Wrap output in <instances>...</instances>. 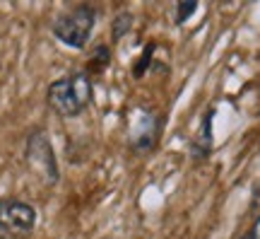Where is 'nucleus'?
<instances>
[{"label": "nucleus", "mask_w": 260, "mask_h": 239, "mask_svg": "<svg viewBox=\"0 0 260 239\" xmlns=\"http://www.w3.org/2000/svg\"><path fill=\"white\" fill-rule=\"evenodd\" d=\"M92 97H94V85L87 70H77V73L65 75V77L56 80L53 85H48L46 90L48 107L60 119L80 116L92 104Z\"/></svg>", "instance_id": "obj_1"}, {"label": "nucleus", "mask_w": 260, "mask_h": 239, "mask_svg": "<svg viewBox=\"0 0 260 239\" xmlns=\"http://www.w3.org/2000/svg\"><path fill=\"white\" fill-rule=\"evenodd\" d=\"M94 24H96V10L87 3H80L75 8L60 12L53 19V37L70 48H84L92 37Z\"/></svg>", "instance_id": "obj_2"}, {"label": "nucleus", "mask_w": 260, "mask_h": 239, "mask_svg": "<svg viewBox=\"0 0 260 239\" xmlns=\"http://www.w3.org/2000/svg\"><path fill=\"white\" fill-rule=\"evenodd\" d=\"M37 227V210L24 201L0 198V239H27Z\"/></svg>", "instance_id": "obj_3"}, {"label": "nucleus", "mask_w": 260, "mask_h": 239, "mask_svg": "<svg viewBox=\"0 0 260 239\" xmlns=\"http://www.w3.org/2000/svg\"><path fill=\"white\" fill-rule=\"evenodd\" d=\"M27 160L48 184H56L58 181L56 155H53V147H51V143H48V138L44 133H34L27 140Z\"/></svg>", "instance_id": "obj_4"}, {"label": "nucleus", "mask_w": 260, "mask_h": 239, "mask_svg": "<svg viewBox=\"0 0 260 239\" xmlns=\"http://www.w3.org/2000/svg\"><path fill=\"white\" fill-rule=\"evenodd\" d=\"M159 128H161L159 116H154V114H142V119L135 123L133 136H130V145H133V150H138V152H147V150H152V147L157 145Z\"/></svg>", "instance_id": "obj_5"}, {"label": "nucleus", "mask_w": 260, "mask_h": 239, "mask_svg": "<svg viewBox=\"0 0 260 239\" xmlns=\"http://www.w3.org/2000/svg\"><path fill=\"white\" fill-rule=\"evenodd\" d=\"M212 116H214V109H210L203 116V123H200V128H198L193 143H190L193 160H205L212 152Z\"/></svg>", "instance_id": "obj_6"}, {"label": "nucleus", "mask_w": 260, "mask_h": 239, "mask_svg": "<svg viewBox=\"0 0 260 239\" xmlns=\"http://www.w3.org/2000/svg\"><path fill=\"white\" fill-rule=\"evenodd\" d=\"M109 63H111V51H109V46L99 44V46L92 51V58H89V73L92 75L104 73Z\"/></svg>", "instance_id": "obj_7"}, {"label": "nucleus", "mask_w": 260, "mask_h": 239, "mask_svg": "<svg viewBox=\"0 0 260 239\" xmlns=\"http://www.w3.org/2000/svg\"><path fill=\"white\" fill-rule=\"evenodd\" d=\"M130 29H133V15H130V12H118V15H116V19L111 22V37H113V41L123 39Z\"/></svg>", "instance_id": "obj_8"}, {"label": "nucleus", "mask_w": 260, "mask_h": 239, "mask_svg": "<svg viewBox=\"0 0 260 239\" xmlns=\"http://www.w3.org/2000/svg\"><path fill=\"white\" fill-rule=\"evenodd\" d=\"M195 10H198V3H195V0H181V3H176V24H183Z\"/></svg>", "instance_id": "obj_9"}, {"label": "nucleus", "mask_w": 260, "mask_h": 239, "mask_svg": "<svg viewBox=\"0 0 260 239\" xmlns=\"http://www.w3.org/2000/svg\"><path fill=\"white\" fill-rule=\"evenodd\" d=\"M152 51H154V44H149V46L145 48V54H142V58H140V63L135 65V77H142V75H145V68L152 63Z\"/></svg>", "instance_id": "obj_10"}, {"label": "nucleus", "mask_w": 260, "mask_h": 239, "mask_svg": "<svg viewBox=\"0 0 260 239\" xmlns=\"http://www.w3.org/2000/svg\"><path fill=\"white\" fill-rule=\"evenodd\" d=\"M253 239H260V215L255 218V222H253V227H251V232H248Z\"/></svg>", "instance_id": "obj_11"}, {"label": "nucleus", "mask_w": 260, "mask_h": 239, "mask_svg": "<svg viewBox=\"0 0 260 239\" xmlns=\"http://www.w3.org/2000/svg\"><path fill=\"white\" fill-rule=\"evenodd\" d=\"M239 239H253V237H251V234H248V232H246V234H241V237H239Z\"/></svg>", "instance_id": "obj_12"}]
</instances>
